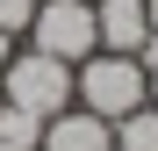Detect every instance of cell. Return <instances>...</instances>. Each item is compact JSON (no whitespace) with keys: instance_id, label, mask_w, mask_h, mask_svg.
<instances>
[{"instance_id":"1","label":"cell","mask_w":158,"mask_h":151,"mask_svg":"<svg viewBox=\"0 0 158 151\" xmlns=\"http://www.w3.org/2000/svg\"><path fill=\"white\" fill-rule=\"evenodd\" d=\"M144 58H122V50H94V58L72 65V108H86L101 122H122L144 108Z\"/></svg>"},{"instance_id":"2","label":"cell","mask_w":158,"mask_h":151,"mask_svg":"<svg viewBox=\"0 0 158 151\" xmlns=\"http://www.w3.org/2000/svg\"><path fill=\"white\" fill-rule=\"evenodd\" d=\"M0 101H7V108H29L36 122L65 115L72 108V65L65 58H43V50H15L7 72H0Z\"/></svg>"},{"instance_id":"3","label":"cell","mask_w":158,"mask_h":151,"mask_svg":"<svg viewBox=\"0 0 158 151\" xmlns=\"http://www.w3.org/2000/svg\"><path fill=\"white\" fill-rule=\"evenodd\" d=\"M29 50H43V58H94L101 36H94V0H36V22H29Z\"/></svg>"},{"instance_id":"4","label":"cell","mask_w":158,"mask_h":151,"mask_svg":"<svg viewBox=\"0 0 158 151\" xmlns=\"http://www.w3.org/2000/svg\"><path fill=\"white\" fill-rule=\"evenodd\" d=\"M94 36H101V50H122V58H144V43H151L144 0H94Z\"/></svg>"},{"instance_id":"5","label":"cell","mask_w":158,"mask_h":151,"mask_svg":"<svg viewBox=\"0 0 158 151\" xmlns=\"http://www.w3.org/2000/svg\"><path fill=\"white\" fill-rule=\"evenodd\" d=\"M36 151H115V122H101L86 108H65L43 122V144Z\"/></svg>"},{"instance_id":"6","label":"cell","mask_w":158,"mask_h":151,"mask_svg":"<svg viewBox=\"0 0 158 151\" xmlns=\"http://www.w3.org/2000/svg\"><path fill=\"white\" fill-rule=\"evenodd\" d=\"M115 151H158V108H151V101L115 122Z\"/></svg>"},{"instance_id":"7","label":"cell","mask_w":158,"mask_h":151,"mask_svg":"<svg viewBox=\"0 0 158 151\" xmlns=\"http://www.w3.org/2000/svg\"><path fill=\"white\" fill-rule=\"evenodd\" d=\"M0 144H15V151H36V144H43V122H36L29 108H7V101H0Z\"/></svg>"},{"instance_id":"8","label":"cell","mask_w":158,"mask_h":151,"mask_svg":"<svg viewBox=\"0 0 158 151\" xmlns=\"http://www.w3.org/2000/svg\"><path fill=\"white\" fill-rule=\"evenodd\" d=\"M36 22V0H0V36H29Z\"/></svg>"},{"instance_id":"9","label":"cell","mask_w":158,"mask_h":151,"mask_svg":"<svg viewBox=\"0 0 158 151\" xmlns=\"http://www.w3.org/2000/svg\"><path fill=\"white\" fill-rule=\"evenodd\" d=\"M144 22H151V43H144V58H158V0H144Z\"/></svg>"},{"instance_id":"10","label":"cell","mask_w":158,"mask_h":151,"mask_svg":"<svg viewBox=\"0 0 158 151\" xmlns=\"http://www.w3.org/2000/svg\"><path fill=\"white\" fill-rule=\"evenodd\" d=\"M144 94H151V108H158V58H144Z\"/></svg>"},{"instance_id":"11","label":"cell","mask_w":158,"mask_h":151,"mask_svg":"<svg viewBox=\"0 0 158 151\" xmlns=\"http://www.w3.org/2000/svg\"><path fill=\"white\" fill-rule=\"evenodd\" d=\"M7 58H15V36H0V72H7Z\"/></svg>"},{"instance_id":"12","label":"cell","mask_w":158,"mask_h":151,"mask_svg":"<svg viewBox=\"0 0 158 151\" xmlns=\"http://www.w3.org/2000/svg\"><path fill=\"white\" fill-rule=\"evenodd\" d=\"M0 151H15V144H0Z\"/></svg>"}]
</instances>
